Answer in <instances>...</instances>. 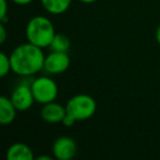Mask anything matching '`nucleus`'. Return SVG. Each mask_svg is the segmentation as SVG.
<instances>
[{"instance_id": "f257e3e1", "label": "nucleus", "mask_w": 160, "mask_h": 160, "mask_svg": "<svg viewBox=\"0 0 160 160\" xmlns=\"http://www.w3.org/2000/svg\"><path fill=\"white\" fill-rule=\"evenodd\" d=\"M9 56L12 71L19 76L30 77L44 69L43 48L30 42L18 45Z\"/></svg>"}, {"instance_id": "f03ea898", "label": "nucleus", "mask_w": 160, "mask_h": 160, "mask_svg": "<svg viewBox=\"0 0 160 160\" xmlns=\"http://www.w3.org/2000/svg\"><path fill=\"white\" fill-rule=\"evenodd\" d=\"M28 42L45 48L48 47L55 36V27L48 18L44 16H36L30 19L25 29Z\"/></svg>"}, {"instance_id": "7ed1b4c3", "label": "nucleus", "mask_w": 160, "mask_h": 160, "mask_svg": "<svg viewBox=\"0 0 160 160\" xmlns=\"http://www.w3.org/2000/svg\"><path fill=\"white\" fill-rule=\"evenodd\" d=\"M67 114L76 121H86L94 115L97 111V102L88 94H77L68 100L66 104Z\"/></svg>"}, {"instance_id": "20e7f679", "label": "nucleus", "mask_w": 160, "mask_h": 160, "mask_svg": "<svg viewBox=\"0 0 160 160\" xmlns=\"http://www.w3.org/2000/svg\"><path fill=\"white\" fill-rule=\"evenodd\" d=\"M34 99L38 103L46 104L56 100L58 96V86L52 78L42 76L31 82Z\"/></svg>"}, {"instance_id": "39448f33", "label": "nucleus", "mask_w": 160, "mask_h": 160, "mask_svg": "<svg viewBox=\"0 0 160 160\" xmlns=\"http://www.w3.org/2000/svg\"><path fill=\"white\" fill-rule=\"evenodd\" d=\"M10 99H11L12 103L14 104V107H16V109L18 111L23 112L31 109L34 101H35L33 91H32L31 83L22 82L20 85H18L12 91Z\"/></svg>"}, {"instance_id": "423d86ee", "label": "nucleus", "mask_w": 160, "mask_h": 160, "mask_svg": "<svg viewBox=\"0 0 160 160\" xmlns=\"http://www.w3.org/2000/svg\"><path fill=\"white\" fill-rule=\"evenodd\" d=\"M70 65V57L67 53L52 52L45 56L44 70L48 75H60L68 69Z\"/></svg>"}, {"instance_id": "0eeeda50", "label": "nucleus", "mask_w": 160, "mask_h": 160, "mask_svg": "<svg viewBox=\"0 0 160 160\" xmlns=\"http://www.w3.org/2000/svg\"><path fill=\"white\" fill-rule=\"evenodd\" d=\"M52 152L58 160H70L77 152V145L72 138L60 136L54 142Z\"/></svg>"}, {"instance_id": "6e6552de", "label": "nucleus", "mask_w": 160, "mask_h": 160, "mask_svg": "<svg viewBox=\"0 0 160 160\" xmlns=\"http://www.w3.org/2000/svg\"><path fill=\"white\" fill-rule=\"evenodd\" d=\"M66 107L55 102V101L43 104V108L41 110V118L45 122L51 123V124L62 123L65 116H66Z\"/></svg>"}, {"instance_id": "1a4fd4ad", "label": "nucleus", "mask_w": 160, "mask_h": 160, "mask_svg": "<svg viewBox=\"0 0 160 160\" xmlns=\"http://www.w3.org/2000/svg\"><path fill=\"white\" fill-rule=\"evenodd\" d=\"M8 160H33L34 153L28 145L23 142H14L6 152Z\"/></svg>"}, {"instance_id": "9d476101", "label": "nucleus", "mask_w": 160, "mask_h": 160, "mask_svg": "<svg viewBox=\"0 0 160 160\" xmlns=\"http://www.w3.org/2000/svg\"><path fill=\"white\" fill-rule=\"evenodd\" d=\"M17 111L11 99L2 96L0 98V123L1 125H9L16 120Z\"/></svg>"}, {"instance_id": "9b49d317", "label": "nucleus", "mask_w": 160, "mask_h": 160, "mask_svg": "<svg viewBox=\"0 0 160 160\" xmlns=\"http://www.w3.org/2000/svg\"><path fill=\"white\" fill-rule=\"evenodd\" d=\"M72 0H41L43 8L54 16L62 14L69 9Z\"/></svg>"}, {"instance_id": "f8f14e48", "label": "nucleus", "mask_w": 160, "mask_h": 160, "mask_svg": "<svg viewBox=\"0 0 160 160\" xmlns=\"http://www.w3.org/2000/svg\"><path fill=\"white\" fill-rule=\"evenodd\" d=\"M48 48L52 52H60V53H68L70 48V41L65 34L56 33L53 41L49 44Z\"/></svg>"}, {"instance_id": "ddd939ff", "label": "nucleus", "mask_w": 160, "mask_h": 160, "mask_svg": "<svg viewBox=\"0 0 160 160\" xmlns=\"http://www.w3.org/2000/svg\"><path fill=\"white\" fill-rule=\"evenodd\" d=\"M10 71H12L10 56L2 52L0 53V77H6Z\"/></svg>"}, {"instance_id": "4468645a", "label": "nucleus", "mask_w": 160, "mask_h": 160, "mask_svg": "<svg viewBox=\"0 0 160 160\" xmlns=\"http://www.w3.org/2000/svg\"><path fill=\"white\" fill-rule=\"evenodd\" d=\"M8 13V2L7 0H0V22H7Z\"/></svg>"}, {"instance_id": "2eb2a0df", "label": "nucleus", "mask_w": 160, "mask_h": 160, "mask_svg": "<svg viewBox=\"0 0 160 160\" xmlns=\"http://www.w3.org/2000/svg\"><path fill=\"white\" fill-rule=\"evenodd\" d=\"M76 122H77V121H76L75 118H72V116H70V115H68V114H66V116H65V118L62 120V123L66 127H71L72 125H75Z\"/></svg>"}, {"instance_id": "dca6fc26", "label": "nucleus", "mask_w": 160, "mask_h": 160, "mask_svg": "<svg viewBox=\"0 0 160 160\" xmlns=\"http://www.w3.org/2000/svg\"><path fill=\"white\" fill-rule=\"evenodd\" d=\"M7 40V32H6L5 23L0 22V43L3 44Z\"/></svg>"}, {"instance_id": "f3484780", "label": "nucleus", "mask_w": 160, "mask_h": 160, "mask_svg": "<svg viewBox=\"0 0 160 160\" xmlns=\"http://www.w3.org/2000/svg\"><path fill=\"white\" fill-rule=\"evenodd\" d=\"M11 1L19 6H27V5H29V3H31L33 0H11Z\"/></svg>"}, {"instance_id": "a211bd4d", "label": "nucleus", "mask_w": 160, "mask_h": 160, "mask_svg": "<svg viewBox=\"0 0 160 160\" xmlns=\"http://www.w3.org/2000/svg\"><path fill=\"white\" fill-rule=\"evenodd\" d=\"M156 40H157V42L160 44V25L158 27L157 31H156Z\"/></svg>"}, {"instance_id": "6ab92c4d", "label": "nucleus", "mask_w": 160, "mask_h": 160, "mask_svg": "<svg viewBox=\"0 0 160 160\" xmlns=\"http://www.w3.org/2000/svg\"><path fill=\"white\" fill-rule=\"evenodd\" d=\"M38 160H53L52 159V157H49V156H40V157H38Z\"/></svg>"}, {"instance_id": "aec40b11", "label": "nucleus", "mask_w": 160, "mask_h": 160, "mask_svg": "<svg viewBox=\"0 0 160 160\" xmlns=\"http://www.w3.org/2000/svg\"><path fill=\"white\" fill-rule=\"evenodd\" d=\"M79 1H81V2H83V3H93V2H96L97 0H79Z\"/></svg>"}]
</instances>
